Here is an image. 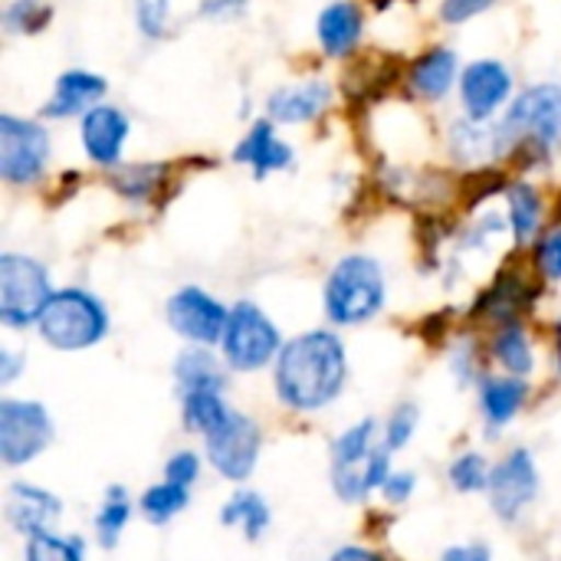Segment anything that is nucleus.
<instances>
[{"label": "nucleus", "mask_w": 561, "mask_h": 561, "mask_svg": "<svg viewBox=\"0 0 561 561\" xmlns=\"http://www.w3.org/2000/svg\"><path fill=\"white\" fill-rule=\"evenodd\" d=\"M348 385V345L329 329H306L286 339L273 365V391L286 411L319 414L332 408Z\"/></svg>", "instance_id": "nucleus-1"}, {"label": "nucleus", "mask_w": 561, "mask_h": 561, "mask_svg": "<svg viewBox=\"0 0 561 561\" xmlns=\"http://www.w3.org/2000/svg\"><path fill=\"white\" fill-rule=\"evenodd\" d=\"M500 154L513 174L552 168L561 154V82L542 79L516 92L513 105L496 122Z\"/></svg>", "instance_id": "nucleus-2"}, {"label": "nucleus", "mask_w": 561, "mask_h": 561, "mask_svg": "<svg viewBox=\"0 0 561 561\" xmlns=\"http://www.w3.org/2000/svg\"><path fill=\"white\" fill-rule=\"evenodd\" d=\"M388 306V273L375 253H342L322 283V312L332 329H358L375 322Z\"/></svg>", "instance_id": "nucleus-3"}, {"label": "nucleus", "mask_w": 561, "mask_h": 561, "mask_svg": "<svg viewBox=\"0 0 561 561\" xmlns=\"http://www.w3.org/2000/svg\"><path fill=\"white\" fill-rule=\"evenodd\" d=\"M329 460L332 493L352 506L365 503L391 477V450L385 447V434L375 417H362L352 427H345L332 440Z\"/></svg>", "instance_id": "nucleus-4"}, {"label": "nucleus", "mask_w": 561, "mask_h": 561, "mask_svg": "<svg viewBox=\"0 0 561 561\" xmlns=\"http://www.w3.org/2000/svg\"><path fill=\"white\" fill-rule=\"evenodd\" d=\"M112 332V312L105 299L89 286H56L49 296L36 335L46 348L72 355L102 345Z\"/></svg>", "instance_id": "nucleus-5"}, {"label": "nucleus", "mask_w": 561, "mask_h": 561, "mask_svg": "<svg viewBox=\"0 0 561 561\" xmlns=\"http://www.w3.org/2000/svg\"><path fill=\"white\" fill-rule=\"evenodd\" d=\"M53 131L39 115L0 112V184L33 191L46 184L53 164Z\"/></svg>", "instance_id": "nucleus-6"}, {"label": "nucleus", "mask_w": 561, "mask_h": 561, "mask_svg": "<svg viewBox=\"0 0 561 561\" xmlns=\"http://www.w3.org/2000/svg\"><path fill=\"white\" fill-rule=\"evenodd\" d=\"M286 339L273 316L253 302V299H237L230 306V319L220 339V355L233 375H256L263 368H273Z\"/></svg>", "instance_id": "nucleus-7"}, {"label": "nucleus", "mask_w": 561, "mask_h": 561, "mask_svg": "<svg viewBox=\"0 0 561 561\" xmlns=\"http://www.w3.org/2000/svg\"><path fill=\"white\" fill-rule=\"evenodd\" d=\"M56 293L49 266L23 250L0 253V325L10 332L36 329L49 296Z\"/></svg>", "instance_id": "nucleus-8"}, {"label": "nucleus", "mask_w": 561, "mask_h": 561, "mask_svg": "<svg viewBox=\"0 0 561 561\" xmlns=\"http://www.w3.org/2000/svg\"><path fill=\"white\" fill-rule=\"evenodd\" d=\"M542 286L546 283L533 273V266L506 263L493 276V283L477 293L467 316H470V322H480V325H490V329L506 325V322H526L529 312L542 299Z\"/></svg>", "instance_id": "nucleus-9"}, {"label": "nucleus", "mask_w": 561, "mask_h": 561, "mask_svg": "<svg viewBox=\"0 0 561 561\" xmlns=\"http://www.w3.org/2000/svg\"><path fill=\"white\" fill-rule=\"evenodd\" d=\"M516 92H519V79L506 59L500 56L470 59L457 85L460 115L473 122H500L503 112L513 105Z\"/></svg>", "instance_id": "nucleus-10"}, {"label": "nucleus", "mask_w": 561, "mask_h": 561, "mask_svg": "<svg viewBox=\"0 0 561 561\" xmlns=\"http://www.w3.org/2000/svg\"><path fill=\"white\" fill-rule=\"evenodd\" d=\"M227 319H230V306L197 283L178 286L164 302V322L184 345L220 348Z\"/></svg>", "instance_id": "nucleus-11"}, {"label": "nucleus", "mask_w": 561, "mask_h": 561, "mask_svg": "<svg viewBox=\"0 0 561 561\" xmlns=\"http://www.w3.org/2000/svg\"><path fill=\"white\" fill-rule=\"evenodd\" d=\"M56 424L39 401L3 398L0 401V460L7 470H20L49 450Z\"/></svg>", "instance_id": "nucleus-12"}, {"label": "nucleus", "mask_w": 561, "mask_h": 561, "mask_svg": "<svg viewBox=\"0 0 561 561\" xmlns=\"http://www.w3.org/2000/svg\"><path fill=\"white\" fill-rule=\"evenodd\" d=\"M260 454H263V431L250 414L237 408L227 414L220 427H214L204 437V457L230 483H247L260 463Z\"/></svg>", "instance_id": "nucleus-13"}, {"label": "nucleus", "mask_w": 561, "mask_h": 561, "mask_svg": "<svg viewBox=\"0 0 561 561\" xmlns=\"http://www.w3.org/2000/svg\"><path fill=\"white\" fill-rule=\"evenodd\" d=\"M339 85L322 76H302L296 82H279L276 89L266 92L263 99V115L273 118L279 128H302V125H319L325 115L335 112L339 102Z\"/></svg>", "instance_id": "nucleus-14"}, {"label": "nucleus", "mask_w": 561, "mask_h": 561, "mask_svg": "<svg viewBox=\"0 0 561 561\" xmlns=\"http://www.w3.org/2000/svg\"><path fill=\"white\" fill-rule=\"evenodd\" d=\"M131 131H135V122L131 115L118 105V102H99L95 108H89L82 118H79V148H82V158L99 168L102 174L115 171L118 164H125V151H128V141H131Z\"/></svg>", "instance_id": "nucleus-15"}, {"label": "nucleus", "mask_w": 561, "mask_h": 561, "mask_svg": "<svg viewBox=\"0 0 561 561\" xmlns=\"http://www.w3.org/2000/svg\"><path fill=\"white\" fill-rule=\"evenodd\" d=\"M463 59L460 49L450 43H431L417 56L404 62L401 85L411 102L421 105H444L450 95H457L460 76H463Z\"/></svg>", "instance_id": "nucleus-16"}, {"label": "nucleus", "mask_w": 561, "mask_h": 561, "mask_svg": "<svg viewBox=\"0 0 561 561\" xmlns=\"http://www.w3.org/2000/svg\"><path fill=\"white\" fill-rule=\"evenodd\" d=\"M539 467L529 447H513L500 463H493V477L486 486L490 510L503 523H516L539 500Z\"/></svg>", "instance_id": "nucleus-17"}, {"label": "nucleus", "mask_w": 561, "mask_h": 561, "mask_svg": "<svg viewBox=\"0 0 561 561\" xmlns=\"http://www.w3.org/2000/svg\"><path fill=\"white\" fill-rule=\"evenodd\" d=\"M178 161H125L105 174V184L131 210H161L178 194Z\"/></svg>", "instance_id": "nucleus-18"}, {"label": "nucleus", "mask_w": 561, "mask_h": 561, "mask_svg": "<svg viewBox=\"0 0 561 561\" xmlns=\"http://www.w3.org/2000/svg\"><path fill=\"white\" fill-rule=\"evenodd\" d=\"M230 161L247 168L256 184L270 181L273 174H286L296 168V145L279 135V125L263 112L250 118L240 141L230 148Z\"/></svg>", "instance_id": "nucleus-19"}, {"label": "nucleus", "mask_w": 561, "mask_h": 561, "mask_svg": "<svg viewBox=\"0 0 561 561\" xmlns=\"http://www.w3.org/2000/svg\"><path fill=\"white\" fill-rule=\"evenodd\" d=\"M368 33V7L362 0H329L316 13V46L329 62H352Z\"/></svg>", "instance_id": "nucleus-20"}, {"label": "nucleus", "mask_w": 561, "mask_h": 561, "mask_svg": "<svg viewBox=\"0 0 561 561\" xmlns=\"http://www.w3.org/2000/svg\"><path fill=\"white\" fill-rule=\"evenodd\" d=\"M108 99V79L89 66H69L53 79L46 102L39 105L43 122H79L89 108Z\"/></svg>", "instance_id": "nucleus-21"}, {"label": "nucleus", "mask_w": 561, "mask_h": 561, "mask_svg": "<svg viewBox=\"0 0 561 561\" xmlns=\"http://www.w3.org/2000/svg\"><path fill=\"white\" fill-rule=\"evenodd\" d=\"M503 210L510 220V247L513 253H526L542 230L552 224L549 197L529 174H513L506 191H503Z\"/></svg>", "instance_id": "nucleus-22"}, {"label": "nucleus", "mask_w": 561, "mask_h": 561, "mask_svg": "<svg viewBox=\"0 0 561 561\" xmlns=\"http://www.w3.org/2000/svg\"><path fill=\"white\" fill-rule=\"evenodd\" d=\"M3 516L7 526L20 536H39V533H53L62 519V500L49 490H43L39 483H26V480H13L7 486L3 496Z\"/></svg>", "instance_id": "nucleus-23"}, {"label": "nucleus", "mask_w": 561, "mask_h": 561, "mask_svg": "<svg viewBox=\"0 0 561 561\" xmlns=\"http://www.w3.org/2000/svg\"><path fill=\"white\" fill-rule=\"evenodd\" d=\"M444 151H447L450 164L460 171H480V168L503 164L496 122H473L467 115L450 118V125L444 128Z\"/></svg>", "instance_id": "nucleus-24"}, {"label": "nucleus", "mask_w": 561, "mask_h": 561, "mask_svg": "<svg viewBox=\"0 0 561 561\" xmlns=\"http://www.w3.org/2000/svg\"><path fill=\"white\" fill-rule=\"evenodd\" d=\"M477 398H480V414L490 434L510 427L523 408L529 404V378H516V375H483L477 385Z\"/></svg>", "instance_id": "nucleus-25"}, {"label": "nucleus", "mask_w": 561, "mask_h": 561, "mask_svg": "<svg viewBox=\"0 0 561 561\" xmlns=\"http://www.w3.org/2000/svg\"><path fill=\"white\" fill-rule=\"evenodd\" d=\"M486 358L503 371V375H516V378H533L539 355H536V342L526 322H506L490 329L486 339Z\"/></svg>", "instance_id": "nucleus-26"}, {"label": "nucleus", "mask_w": 561, "mask_h": 561, "mask_svg": "<svg viewBox=\"0 0 561 561\" xmlns=\"http://www.w3.org/2000/svg\"><path fill=\"white\" fill-rule=\"evenodd\" d=\"M171 375H174L178 394H187V391H227L230 368H227V362H224V355L217 348L184 345L174 355Z\"/></svg>", "instance_id": "nucleus-27"}, {"label": "nucleus", "mask_w": 561, "mask_h": 561, "mask_svg": "<svg viewBox=\"0 0 561 561\" xmlns=\"http://www.w3.org/2000/svg\"><path fill=\"white\" fill-rule=\"evenodd\" d=\"M220 523H224L227 529H240L247 542H260L263 533H266L270 523H273V513H270V503H266L263 493L243 490V486H240V490H233L230 500L224 503Z\"/></svg>", "instance_id": "nucleus-28"}, {"label": "nucleus", "mask_w": 561, "mask_h": 561, "mask_svg": "<svg viewBox=\"0 0 561 561\" xmlns=\"http://www.w3.org/2000/svg\"><path fill=\"white\" fill-rule=\"evenodd\" d=\"M131 516H135V503H131L128 490L118 486V483L108 486L105 496H102V503H99V510H95V519H92V529H95L99 546L102 549H118V542H122Z\"/></svg>", "instance_id": "nucleus-29"}, {"label": "nucleus", "mask_w": 561, "mask_h": 561, "mask_svg": "<svg viewBox=\"0 0 561 561\" xmlns=\"http://www.w3.org/2000/svg\"><path fill=\"white\" fill-rule=\"evenodd\" d=\"M181 398V421L191 434L207 437L214 427H220L227 421V414L233 411L224 398V391H187L178 394Z\"/></svg>", "instance_id": "nucleus-30"}, {"label": "nucleus", "mask_w": 561, "mask_h": 561, "mask_svg": "<svg viewBox=\"0 0 561 561\" xmlns=\"http://www.w3.org/2000/svg\"><path fill=\"white\" fill-rule=\"evenodd\" d=\"M187 506H191V486H181V483H171V480L151 483V486L141 493V500H138V513H141L151 526H168V523H174Z\"/></svg>", "instance_id": "nucleus-31"}, {"label": "nucleus", "mask_w": 561, "mask_h": 561, "mask_svg": "<svg viewBox=\"0 0 561 561\" xmlns=\"http://www.w3.org/2000/svg\"><path fill=\"white\" fill-rule=\"evenodd\" d=\"M53 0H7L0 10V26L7 36H39L53 26Z\"/></svg>", "instance_id": "nucleus-32"}, {"label": "nucleus", "mask_w": 561, "mask_h": 561, "mask_svg": "<svg viewBox=\"0 0 561 561\" xmlns=\"http://www.w3.org/2000/svg\"><path fill=\"white\" fill-rule=\"evenodd\" d=\"M131 23L145 43H164L174 33V0H131Z\"/></svg>", "instance_id": "nucleus-33"}, {"label": "nucleus", "mask_w": 561, "mask_h": 561, "mask_svg": "<svg viewBox=\"0 0 561 561\" xmlns=\"http://www.w3.org/2000/svg\"><path fill=\"white\" fill-rule=\"evenodd\" d=\"M23 561H85V539L59 536L56 529L30 536L23 546Z\"/></svg>", "instance_id": "nucleus-34"}, {"label": "nucleus", "mask_w": 561, "mask_h": 561, "mask_svg": "<svg viewBox=\"0 0 561 561\" xmlns=\"http://www.w3.org/2000/svg\"><path fill=\"white\" fill-rule=\"evenodd\" d=\"M529 253V266L533 273L546 283V286H556L561 283V217L552 220L542 237L526 250Z\"/></svg>", "instance_id": "nucleus-35"}, {"label": "nucleus", "mask_w": 561, "mask_h": 561, "mask_svg": "<svg viewBox=\"0 0 561 561\" xmlns=\"http://www.w3.org/2000/svg\"><path fill=\"white\" fill-rule=\"evenodd\" d=\"M490 477H493V467H490V460H486L480 450L460 454V457L450 463V470H447L450 486H454L457 493H463V496H470V493H486Z\"/></svg>", "instance_id": "nucleus-36"}, {"label": "nucleus", "mask_w": 561, "mask_h": 561, "mask_svg": "<svg viewBox=\"0 0 561 561\" xmlns=\"http://www.w3.org/2000/svg\"><path fill=\"white\" fill-rule=\"evenodd\" d=\"M417 424H421V408L411 404V401H408V404H398V408L388 414V421L381 424L385 447H388L391 454H401V450L414 440Z\"/></svg>", "instance_id": "nucleus-37"}, {"label": "nucleus", "mask_w": 561, "mask_h": 561, "mask_svg": "<svg viewBox=\"0 0 561 561\" xmlns=\"http://www.w3.org/2000/svg\"><path fill=\"white\" fill-rule=\"evenodd\" d=\"M500 0H437V20L444 26H463L477 16H483L486 10H493Z\"/></svg>", "instance_id": "nucleus-38"}, {"label": "nucleus", "mask_w": 561, "mask_h": 561, "mask_svg": "<svg viewBox=\"0 0 561 561\" xmlns=\"http://www.w3.org/2000/svg\"><path fill=\"white\" fill-rule=\"evenodd\" d=\"M253 0H197L194 16L204 23H237L250 13Z\"/></svg>", "instance_id": "nucleus-39"}, {"label": "nucleus", "mask_w": 561, "mask_h": 561, "mask_svg": "<svg viewBox=\"0 0 561 561\" xmlns=\"http://www.w3.org/2000/svg\"><path fill=\"white\" fill-rule=\"evenodd\" d=\"M164 480L181 483V486H194L201 480V454L194 450H174L164 463Z\"/></svg>", "instance_id": "nucleus-40"}, {"label": "nucleus", "mask_w": 561, "mask_h": 561, "mask_svg": "<svg viewBox=\"0 0 561 561\" xmlns=\"http://www.w3.org/2000/svg\"><path fill=\"white\" fill-rule=\"evenodd\" d=\"M417 490V477L411 470H391V477L385 480V486L378 490L385 496L388 506H404Z\"/></svg>", "instance_id": "nucleus-41"}, {"label": "nucleus", "mask_w": 561, "mask_h": 561, "mask_svg": "<svg viewBox=\"0 0 561 561\" xmlns=\"http://www.w3.org/2000/svg\"><path fill=\"white\" fill-rule=\"evenodd\" d=\"M440 561H493V552L483 542H463V546L444 549Z\"/></svg>", "instance_id": "nucleus-42"}, {"label": "nucleus", "mask_w": 561, "mask_h": 561, "mask_svg": "<svg viewBox=\"0 0 561 561\" xmlns=\"http://www.w3.org/2000/svg\"><path fill=\"white\" fill-rule=\"evenodd\" d=\"M23 365H26V362H23V355H20V352H13V348H0V385H3V388H7V385H13Z\"/></svg>", "instance_id": "nucleus-43"}, {"label": "nucleus", "mask_w": 561, "mask_h": 561, "mask_svg": "<svg viewBox=\"0 0 561 561\" xmlns=\"http://www.w3.org/2000/svg\"><path fill=\"white\" fill-rule=\"evenodd\" d=\"M329 561H388L378 549H368V546H342L335 549Z\"/></svg>", "instance_id": "nucleus-44"}, {"label": "nucleus", "mask_w": 561, "mask_h": 561, "mask_svg": "<svg viewBox=\"0 0 561 561\" xmlns=\"http://www.w3.org/2000/svg\"><path fill=\"white\" fill-rule=\"evenodd\" d=\"M552 355H556V371L561 381V316L552 322Z\"/></svg>", "instance_id": "nucleus-45"}]
</instances>
